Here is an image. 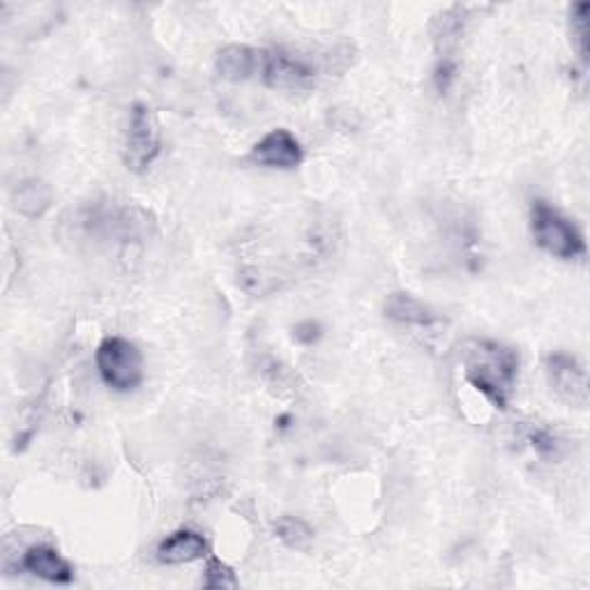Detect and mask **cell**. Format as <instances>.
<instances>
[{
    "mask_svg": "<svg viewBox=\"0 0 590 590\" xmlns=\"http://www.w3.org/2000/svg\"><path fill=\"white\" fill-rule=\"evenodd\" d=\"M385 317L401 323V325H411V328H432L436 323H440L438 313L424 305L415 295L406 293V291H395L385 298Z\"/></svg>",
    "mask_w": 590,
    "mask_h": 590,
    "instance_id": "obj_11",
    "label": "cell"
},
{
    "mask_svg": "<svg viewBox=\"0 0 590 590\" xmlns=\"http://www.w3.org/2000/svg\"><path fill=\"white\" fill-rule=\"evenodd\" d=\"M95 362L111 390L132 393L143 383V356L129 339L106 337L95 350Z\"/></svg>",
    "mask_w": 590,
    "mask_h": 590,
    "instance_id": "obj_3",
    "label": "cell"
},
{
    "mask_svg": "<svg viewBox=\"0 0 590 590\" xmlns=\"http://www.w3.org/2000/svg\"><path fill=\"white\" fill-rule=\"evenodd\" d=\"M203 586L206 588H238V577L231 565L219 559H208L206 569H203Z\"/></svg>",
    "mask_w": 590,
    "mask_h": 590,
    "instance_id": "obj_16",
    "label": "cell"
},
{
    "mask_svg": "<svg viewBox=\"0 0 590 590\" xmlns=\"http://www.w3.org/2000/svg\"><path fill=\"white\" fill-rule=\"evenodd\" d=\"M466 24H469L466 8H450L434 18L432 33L438 59H452V51L457 49L461 35H464Z\"/></svg>",
    "mask_w": 590,
    "mask_h": 590,
    "instance_id": "obj_13",
    "label": "cell"
},
{
    "mask_svg": "<svg viewBox=\"0 0 590 590\" xmlns=\"http://www.w3.org/2000/svg\"><path fill=\"white\" fill-rule=\"evenodd\" d=\"M464 376L491 406L505 411L520 379V356L501 342L471 339L464 348Z\"/></svg>",
    "mask_w": 590,
    "mask_h": 590,
    "instance_id": "obj_1",
    "label": "cell"
},
{
    "mask_svg": "<svg viewBox=\"0 0 590 590\" xmlns=\"http://www.w3.org/2000/svg\"><path fill=\"white\" fill-rule=\"evenodd\" d=\"M454 79H457V61L454 59H438L436 69H434V84H436L440 95H446V92L452 88Z\"/></svg>",
    "mask_w": 590,
    "mask_h": 590,
    "instance_id": "obj_18",
    "label": "cell"
},
{
    "mask_svg": "<svg viewBox=\"0 0 590 590\" xmlns=\"http://www.w3.org/2000/svg\"><path fill=\"white\" fill-rule=\"evenodd\" d=\"M162 153L159 123L151 106L134 104L129 111V123L123 141V162L127 171L145 174Z\"/></svg>",
    "mask_w": 590,
    "mask_h": 590,
    "instance_id": "obj_4",
    "label": "cell"
},
{
    "mask_svg": "<svg viewBox=\"0 0 590 590\" xmlns=\"http://www.w3.org/2000/svg\"><path fill=\"white\" fill-rule=\"evenodd\" d=\"M14 210L26 219H40L53 206V190L51 184L40 178L22 180L12 192Z\"/></svg>",
    "mask_w": 590,
    "mask_h": 590,
    "instance_id": "obj_12",
    "label": "cell"
},
{
    "mask_svg": "<svg viewBox=\"0 0 590 590\" xmlns=\"http://www.w3.org/2000/svg\"><path fill=\"white\" fill-rule=\"evenodd\" d=\"M530 231L535 245L561 261H581L586 256L581 231L572 225V219L542 198H535L530 206Z\"/></svg>",
    "mask_w": 590,
    "mask_h": 590,
    "instance_id": "obj_2",
    "label": "cell"
},
{
    "mask_svg": "<svg viewBox=\"0 0 590 590\" xmlns=\"http://www.w3.org/2000/svg\"><path fill=\"white\" fill-rule=\"evenodd\" d=\"M264 61V49H254L247 44H229L217 53L215 69L227 81H247L258 77Z\"/></svg>",
    "mask_w": 590,
    "mask_h": 590,
    "instance_id": "obj_9",
    "label": "cell"
},
{
    "mask_svg": "<svg viewBox=\"0 0 590 590\" xmlns=\"http://www.w3.org/2000/svg\"><path fill=\"white\" fill-rule=\"evenodd\" d=\"M530 448L538 452L542 459H559L561 457V448L563 442L559 440V436H553L549 429L542 427H533L526 434Z\"/></svg>",
    "mask_w": 590,
    "mask_h": 590,
    "instance_id": "obj_17",
    "label": "cell"
},
{
    "mask_svg": "<svg viewBox=\"0 0 590 590\" xmlns=\"http://www.w3.org/2000/svg\"><path fill=\"white\" fill-rule=\"evenodd\" d=\"M295 339H298L300 344H313L319 337H321V325L313 323V321H305L300 325H295L293 330Z\"/></svg>",
    "mask_w": 590,
    "mask_h": 590,
    "instance_id": "obj_19",
    "label": "cell"
},
{
    "mask_svg": "<svg viewBox=\"0 0 590 590\" xmlns=\"http://www.w3.org/2000/svg\"><path fill=\"white\" fill-rule=\"evenodd\" d=\"M588 14H590L588 3H577L575 8L569 10V40H572V47H575L579 61L583 65L588 63V49H590Z\"/></svg>",
    "mask_w": 590,
    "mask_h": 590,
    "instance_id": "obj_15",
    "label": "cell"
},
{
    "mask_svg": "<svg viewBox=\"0 0 590 590\" xmlns=\"http://www.w3.org/2000/svg\"><path fill=\"white\" fill-rule=\"evenodd\" d=\"M258 79L274 90H303L317 81V67H311L307 61L295 59V55L282 49H264Z\"/></svg>",
    "mask_w": 590,
    "mask_h": 590,
    "instance_id": "obj_6",
    "label": "cell"
},
{
    "mask_svg": "<svg viewBox=\"0 0 590 590\" xmlns=\"http://www.w3.org/2000/svg\"><path fill=\"white\" fill-rule=\"evenodd\" d=\"M18 569L28 572V575L49 581L67 586L74 581V567L61 556L59 549L51 544H33L24 551Z\"/></svg>",
    "mask_w": 590,
    "mask_h": 590,
    "instance_id": "obj_8",
    "label": "cell"
},
{
    "mask_svg": "<svg viewBox=\"0 0 590 590\" xmlns=\"http://www.w3.org/2000/svg\"><path fill=\"white\" fill-rule=\"evenodd\" d=\"M303 159H305V153H303L300 141L284 127L272 129V132H268L261 141L254 143V148L249 151V162L258 166H268V169L291 171V169H298Z\"/></svg>",
    "mask_w": 590,
    "mask_h": 590,
    "instance_id": "obj_7",
    "label": "cell"
},
{
    "mask_svg": "<svg viewBox=\"0 0 590 590\" xmlns=\"http://www.w3.org/2000/svg\"><path fill=\"white\" fill-rule=\"evenodd\" d=\"M544 374L551 385V390L556 393L563 401L577 406V409H586L588 406V374L586 367L579 362V358L569 354H551L544 358Z\"/></svg>",
    "mask_w": 590,
    "mask_h": 590,
    "instance_id": "obj_5",
    "label": "cell"
},
{
    "mask_svg": "<svg viewBox=\"0 0 590 590\" xmlns=\"http://www.w3.org/2000/svg\"><path fill=\"white\" fill-rule=\"evenodd\" d=\"M208 551H210V544L201 533L182 528L166 535V538L159 542L157 561L162 565H188V563L206 559Z\"/></svg>",
    "mask_w": 590,
    "mask_h": 590,
    "instance_id": "obj_10",
    "label": "cell"
},
{
    "mask_svg": "<svg viewBox=\"0 0 590 590\" xmlns=\"http://www.w3.org/2000/svg\"><path fill=\"white\" fill-rule=\"evenodd\" d=\"M272 530L277 540L295 551H305L313 542V528L305 520H300V516H280L272 524Z\"/></svg>",
    "mask_w": 590,
    "mask_h": 590,
    "instance_id": "obj_14",
    "label": "cell"
}]
</instances>
